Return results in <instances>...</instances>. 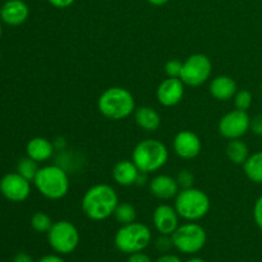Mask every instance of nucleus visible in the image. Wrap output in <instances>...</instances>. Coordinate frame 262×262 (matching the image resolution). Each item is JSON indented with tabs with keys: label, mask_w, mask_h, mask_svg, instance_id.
Instances as JSON below:
<instances>
[{
	"label": "nucleus",
	"mask_w": 262,
	"mask_h": 262,
	"mask_svg": "<svg viewBox=\"0 0 262 262\" xmlns=\"http://www.w3.org/2000/svg\"><path fill=\"white\" fill-rule=\"evenodd\" d=\"M119 205L117 191L109 184H95L86 191L82 199L81 206L90 220L102 222L114 215L115 209Z\"/></svg>",
	"instance_id": "nucleus-1"
},
{
	"label": "nucleus",
	"mask_w": 262,
	"mask_h": 262,
	"mask_svg": "<svg viewBox=\"0 0 262 262\" xmlns=\"http://www.w3.org/2000/svg\"><path fill=\"white\" fill-rule=\"evenodd\" d=\"M97 109L110 120L125 119L135 113V96L124 87H110L100 95Z\"/></svg>",
	"instance_id": "nucleus-2"
},
{
	"label": "nucleus",
	"mask_w": 262,
	"mask_h": 262,
	"mask_svg": "<svg viewBox=\"0 0 262 262\" xmlns=\"http://www.w3.org/2000/svg\"><path fill=\"white\" fill-rule=\"evenodd\" d=\"M33 184L45 199L53 201L64 199L71 187L68 173L59 165H46L38 169Z\"/></svg>",
	"instance_id": "nucleus-3"
},
{
	"label": "nucleus",
	"mask_w": 262,
	"mask_h": 262,
	"mask_svg": "<svg viewBox=\"0 0 262 262\" xmlns=\"http://www.w3.org/2000/svg\"><path fill=\"white\" fill-rule=\"evenodd\" d=\"M168 147L156 138H147L136 145L132 152V161L141 173L150 174L160 170L168 163Z\"/></svg>",
	"instance_id": "nucleus-4"
},
{
	"label": "nucleus",
	"mask_w": 262,
	"mask_h": 262,
	"mask_svg": "<svg viewBox=\"0 0 262 262\" xmlns=\"http://www.w3.org/2000/svg\"><path fill=\"white\" fill-rule=\"evenodd\" d=\"M210 206L209 196L202 189L194 187L181 189L174 202L178 215L187 222H197L205 217L210 211Z\"/></svg>",
	"instance_id": "nucleus-5"
},
{
	"label": "nucleus",
	"mask_w": 262,
	"mask_h": 262,
	"mask_svg": "<svg viewBox=\"0 0 262 262\" xmlns=\"http://www.w3.org/2000/svg\"><path fill=\"white\" fill-rule=\"evenodd\" d=\"M152 241L150 228L142 223L133 222L122 225L115 233V247L123 253L132 255L136 252H142L150 246Z\"/></svg>",
	"instance_id": "nucleus-6"
},
{
	"label": "nucleus",
	"mask_w": 262,
	"mask_h": 262,
	"mask_svg": "<svg viewBox=\"0 0 262 262\" xmlns=\"http://www.w3.org/2000/svg\"><path fill=\"white\" fill-rule=\"evenodd\" d=\"M173 247L186 255H194L205 247L207 241L206 230L194 222L179 225L170 235Z\"/></svg>",
	"instance_id": "nucleus-7"
},
{
	"label": "nucleus",
	"mask_w": 262,
	"mask_h": 262,
	"mask_svg": "<svg viewBox=\"0 0 262 262\" xmlns=\"http://www.w3.org/2000/svg\"><path fill=\"white\" fill-rule=\"evenodd\" d=\"M79 232L73 223L59 220L53 224L48 232L50 247L59 255H69L74 252L79 245Z\"/></svg>",
	"instance_id": "nucleus-8"
},
{
	"label": "nucleus",
	"mask_w": 262,
	"mask_h": 262,
	"mask_svg": "<svg viewBox=\"0 0 262 262\" xmlns=\"http://www.w3.org/2000/svg\"><path fill=\"white\" fill-rule=\"evenodd\" d=\"M212 72V63L205 54H193L183 63L181 79L186 86L200 87L207 82Z\"/></svg>",
	"instance_id": "nucleus-9"
},
{
	"label": "nucleus",
	"mask_w": 262,
	"mask_h": 262,
	"mask_svg": "<svg viewBox=\"0 0 262 262\" xmlns=\"http://www.w3.org/2000/svg\"><path fill=\"white\" fill-rule=\"evenodd\" d=\"M250 129L251 118L243 110H232L222 117L219 122V133L229 141L242 138Z\"/></svg>",
	"instance_id": "nucleus-10"
},
{
	"label": "nucleus",
	"mask_w": 262,
	"mask_h": 262,
	"mask_svg": "<svg viewBox=\"0 0 262 262\" xmlns=\"http://www.w3.org/2000/svg\"><path fill=\"white\" fill-rule=\"evenodd\" d=\"M0 193L12 202H23L31 194V182L18 173H8L0 179Z\"/></svg>",
	"instance_id": "nucleus-11"
},
{
	"label": "nucleus",
	"mask_w": 262,
	"mask_h": 262,
	"mask_svg": "<svg viewBox=\"0 0 262 262\" xmlns=\"http://www.w3.org/2000/svg\"><path fill=\"white\" fill-rule=\"evenodd\" d=\"M174 152L184 160H191L201 154L202 142L199 136L192 130H181L173 141Z\"/></svg>",
	"instance_id": "nucleus-12"
},
{
	"label": "nucleus",
	"mask_w": 262,
	"mask_h": 262,
	"mask_svg": "<svg viewBox=\"0 0 262 262\" xmlns=\"http://www.w3.org/2000/svg\"><path fill=\"white\" fill-rule=\"evenodd\" d=\"M184 86L186 84L182 82L181 78H170V77H168L159 84L158 90H156L158 101L163 106H176L183 100Z\"/></svg>",
	"instance_id": "nucleus-13"
},
{
	"label": "nucleus",
	"mask_w": 262,
	"mask_h": 262,
	"mask_svg": "<svg viewBox=\"0 0 262 262\" xmlns=\"http://www.w3.org/2000/svg\"><path fill=\"white\" fill-rule=\"evenodd\" d=\"M179 217L174 206L159 205L152 214L154 227L161 235H171L179 227Z\"/></svg>",
	"instance_id": "nucleus-14"
},
{
	"label": "nucleus",
	"mask_w": 262,
	"mask_h": 262,
	"mask_svg": "<svg viewBox=\"0 0 262 262\" xmlns=\"http://www.w3.org/2000/svg\"><path fill=\"white\" fill-rule=\"evenodd\" d=\"M30 8L23 0H8L0 9V19L8 26H20L27 20Z\"/></svg>",
	"instance_id": "nucleus-15"
},
{
	"label": "nucleus",
	"mask_w": 262,
	"mask_h": 262,
	"mask_svg": "<svg viewBox=\"0 0 262 262\" xmlns=\"http://www.w3.org/2000/svg\"><path fill=\"white\" fill-rule=\"evenodd\" d=\"M179 184L176 178L166 174H159L150 181V192L159 200L176 199L179 192Z\"/></svg>",
	"instance_id": "nucleus-16"
},
{
	"label": "nucleus",
	"mask_w": 262,
	"mask_h": 262,
	"mask_svg": "<svg viewBox=\"0 0 262 262\" xmlns=\"http://www.w3.org/2000/svg\"><path fill=\"white\" fill-rule=\"evenodd\" d=\"M140 174V169L136 166V164L132 160L118 161L112 171L113 179L115 181V183L122 187H129L137 183Z\"/></svg>",
	"instance_id": "nucleus-17"
},
{
	"label": "nucleus",
	"mask_w": 262,
	"mask_h": 262,
	"mask_svg": "<svg viewBox=\"0 0 262 262\" xmlns=\"http://www.w3.org/2000/svg\"><path fill=\"white\" fill-rule=\"evenodd\" d=\"M210 94L219 101H228L237 94L238 87L234 79L229 76H217L210 82Z\"/></svg>",
	"instance_id": "nucleus-18"
},
{
	"label": "nucleus",
	"mask_w": 262,
	"mask_h": 262,
	"mask_svg": "<svg viewBox=\"0 0 262 262\" xmlns=\"http://www.w3.org/2000/svg\"><path fill=\"white\" fill-rule=\"evenodd\" d=\"M54 143L45 137L31 138L26 146V154L28 158L33 159L37 163L48 161L54 155Z\"/></svg>",
	"instance_id": "nucleus-19"
},
{
	"label": "nucleus",
	"mask_w": 262,
	"mask_h": 262,
	"mask_svg": "<svg viewBox=\"0 0 262 262\" xmlns=\"http://www.w3.org/2000/svg\"><path fill=\"white\" fill-rule=\"evenodd\" d=\"M135 120L141 129L155 132L161 125V117L154 107L140 106L135 110Z\"/></svg>",
	"instance_id": "nucleus-20"
},
{
	"label": "nucleus",
	"mask_w": 262,
	"mask_h": 262,
	"mask_svg": "<svg viewBox=\"0 0 262 262\" xmlns=\"http://www.w3.org/2000/svg\"><path fill=\"white\" fill-rule=\"evenodd\" d=\"M225 154H227V158L229 159V161H232L235 165H243L248 159V156L251 155L247 143L241 140V138L230 140L228 142L227 148H225Z\"/></svg>",
	"instance_id": "nucleus-21"
},
{
	"label": "nucleus",
	"mask_w": 262,
	"mask_h": 262,
	"mask_svg": "<svg viewBox=\"0 0 262 262\" xmlns=\"http://www.w3.org/2000/svg\"><path fill=\"white\" fill-rule=\"evenodd\" d=\"M243 170L251 182L262 184V151H257L248 156L246 163L243 164Z\"/></svg>",
	"instance_id": "nucleus-22"
},
{
	"label": "nucleus",
	"mask_w": 262,
	"mask_h": 262,
	"mask_svg": "<svg viewBox=\"0 0 262 262\" xmlns=\"http://www.w3.org/2000/svg\"><path fill=\"white\" fill-rule=\"evenodd\" d=\"M115 220L119 223L120 225L129 224V223L136 222V217H137V211H136V207L133 205L128 204V202H122L117 206L114 211Z\"/></svg>",
	"instance_id": "nucleus-23"
},
{
	"label": "nucleus",
	"mask_w": 262,
	"mask_h": 262,
	"mask_svg": "<svg viewBox=\"0 0 262 262\" xmlns=\"http://www.w3.org/2000/svg\"><path fill=\"white\" fill-rule=\"evenodd\" d=\"M38 169L40 168H38L37 161H35L33 159L28 158V156L20 159L17 164V173L20 174L23 178H26L27 181H30V182H33V179H35Z\"/></svg>",
	"instance_id": "nucleus-24"
},
{
	"label": "nucleus",
	"mask_w": 262,
	"mask_h": 262,
	"mask_svg": "<svg viewBox=\"0 0 262 262\" xmlns=\"http://www.w3.org/2000/svg\"><path fill=\"white\" fill-rule=\"evenodd\" d=\"M53 220L46 212L38 211L31 217V227L37 233H48L50 228L53 227Z\"/></svg>",
	"instance_id": "nucleus-25"
},
{
	"label": "nucleus",
	"mask_w": 262,
	"mask_h": 262,
	"mask_svg": "<svg viewBox=\"0 0 262 262\" xmlns=\"http://www.w3.org/2000/svg\"><path fill=\"white\" fill-rule=\"evenodd\" d=\"M234 105L235 109L243 110V112H247L251 106H252L253 96L248 90H239L237 91V94L234 95Z\"/></svg>",
	"instance_id": "nucleus-26"
},
{
	"label": "nucleus",
	"mask_w": 262,
	"mask_h": 262,
	"mask_svg": "<svg viewBox=\"0 0 262 262\" xmlns=\"http://www.w3.org/2000/svg\"><path fill=\"white\" fill-rule=\"evenodd\" d=\"M182 68H183V63L182 61L171 59V60L166 61L165 64L166 76L170 77V78H181Z\"/></svg>",
	"instance_id": "nucleus-27"
},
{
	"label": "nucleus",
	"mask_w": 262,
	"mask_h": 262,
	"mask_svg": "<svg viewBox=\"0 0 262 262\" xmlns=\"http://www.w3.org/2000/svg\"><path fill=\"white\" fill-rule=\"evenodd\" d=\"M176 179L182 189L191 188V187H193L194 177L189 170H181L178 173V176H177Z\"/></svg>",
	"instance_id": "nucleus-28"
},
{
	"label": "nucleus",
	"mask_w": 262,
	"mask_h": 262,
	"mask_svg": "<svg viewBox=\"0 0 262 262\" xmlns=\"http://www.w3.org/2000/svg\"><path fill=\"white\" fill-rule=\"evenodd\" d=\"M253 220L256 225L262 230V194L256 200L255 206H253Z\"/></svg>",
	"instance_id": "nucleus-29"
},
{
	"label": "nucleus",
	"mask_w": 262,
	"mask_h": 262,
	"mask_svg": "<svg viewBox=\"0 0 262 262\" xmlns=\"http://www.w3.org/2000/svg\"><path fill=\"white\" fill-rule=\"evenodd\" d=\"M156 247L159 251H168L169 248L173 247V242H171L170 235H161L158 241H156Z\"/></svg>",
	"instance_id": "nucleus-30"
},
{
	"label": "nucleus",
	"mask_w": 262,
	"mask_h": 262,
	"mask_svg": "<svg viewBox=\"0 0 262 262\" xmlns=\"http://www.w3.org/2000/svg\"><path fill=\"white\" fill-rule=\"evenodd\" d=\"M256 136L262 137V114L251 118V129Z\"/></svg>",
	"instance_id": "nucleus-31"
},
{
	"label": "nucleus",
	"mask_w": 262,
	"mask_h": 262,
	"mask_svg": "<svg viewBox=\"0 0 262 262\" xmlns=\"http://www.w3.org/2000/svg\"><path fill=\"white\" fill-rule=\"evenodd\" d=\"M127 262H152V261H151L150 256L143 253L142 251V252H136V253H132V255H129Z\"/></svg>",
	"instance_id": "nucleus-32"
},
{
	"label": "nucleus",
	"mask_w": 262,
	"mask_h": 262,
	"mask_svg": "<svg viewBox=\"0 0 262 262\" xmlns=\"http://www.w3.org/2000/svg\"><path fill=\"white\" fill-rule=\"evenodd\" d=\"M54 8H58V9H66V8H69L71 5H73V3L76 0H48Z\"/></svg>",
	"instance_id": "nucleus-33"
},
{
	"label": "nucleus",
	"mask_w": 262,
	"mask_h": 262,
	"mask_svg": "<svg viewBox=\"0 0 262 262\" xmlns=\"http://www.w3.org/2000/svg\"><path fill=\"white\" fill-rule=\"evenodd\" d=\"M155 262H182V260L178 257V256L169 255V253H166V255L160 256V257H159Z\"/></svg>",
	"instance_id": "nucleus-34"
},
{
	"label": "nucleus",
	"mask_w": 262,
	"mask_h": 262,
	"mask_svg": "<svg viewBox=\"0 0 262 262\" xmlns=\"http://www.w3.org/2000/svg\"><path fill=\"white\" fill-rule=\"evenodd\" d=\"M13 262H33V260H32V257L28 255V253L19 252V253H17V255L14 256V258H13Z\"/></svg>",
	"instance_id": "nucleus-35"
},
{
	"label": "nucleus",
	"mask_w": 262,
	"mask_h": 262,
	"mask_svg": "<svg viewBox=\"0 0 262 262\" xmlns=\"http://www.w3.org/2000/svg\"><path fill=\"white\" fill-rule=\"evenodd\" d=\"M37 262H64V260L58 255H46L41 257Z\"/></svg>",
	"instance_id": "nucleus-36"
},
{
	"label": "nucleus",
	"mask_w": 262,
	"mask_h": 262,
	"mask_svg": "<svg viewBox=\"0 0 262 262\" xmlns=\"http://www.w3.org/2000/svg\"><path fill=\"white\" fill-rule=\"evenodd\" d=\"M151 5H155V7H161V5H165L166 3H169L170 0H147Z\"/></svg>",
	"instance_id": "nucleus-37"
},
{
	"label": "nucleus",
	"mask_w": 262,
	"mask_h": 262,
	"mask_svg": "<svg viewBox=\"0 0 262 262\" xmlns=\"http://www.w3.org/2000/svg\"><path fill=\"white\" fill-rule=\"evenodd\" d=\"M186 262H206V261L202 260V258H200V257H192V258H189V260H187Z\"/></svg>",
	"instance_id": "nucleus-38"
},
{
	"label": "nucleus",
	"mask_w": 262,
	"mask_h": 262,
	"mask_svg": "<svg viewBox=\"0 0 262 262\" xmlns=\"http://www.w3.org/2000/svg\"><path fill=\"white\" fill-rule=\"evenodd\" d=\"M2 33H3V28H2V23H0V37H2Z\"/></svg>",
	"instance_id": "nucleus-39"
},
{
	"label": "nucleus",
	"mask_w": 262,
	"mask_h": 262,
	"mask_svg": "<svg viewBox=\"0 0 262 262\" xmlns=\"http://www.w3.org/2000/svg\"><path fill=\"white\" fill-rule=\"evenodd\" d=\"M261 91H262V83H261Z\"/></svg>",
	"instance_id": "nucleus-40"
}]
</instances>
